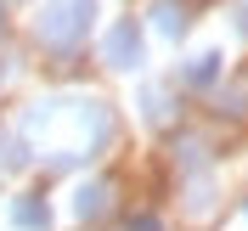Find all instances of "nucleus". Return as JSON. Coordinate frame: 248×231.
<instances>
[{
  "label": "nucleus",
  "mask_w": 248,
  "mask_h": 231,
  "mask_svg": "<svg viewBox=\"0 0 248 231\" xmlns=\"http://www.w3.org/2000/svg\"><path fill=\"white\" fill-rule=\"evenodd\" d=\"M85 17H91V0H57L51 17L40 23V34H46L51 46H74L79 34H85Z\"/></svg>",
  "instance_id": "obj_1"
},
{
  "label": "nucleus",
  "mask_w": 248,
  "mask_h": 231,
  "mask_svg": "<svg viewBox=\"0 0 248 231\" xmlns=\"http://www.w3.org/2000/svg\"><path fill=\"white\" fill-rule=\"evenodd\" d=\"M108 51H113V62H119V68H130V51H136V29H119L108 40Z\"/></svg>",
  "instance_id": "obj_2"
},
{
  "label": "nucleus",
  "mask_w": 248,
  "mask_h": 231,
  "mask_svg": "<svg viewBox=\"0 0 248 231\" xmlns=\"http://www.w3.org/2000/svg\"><path fill=\"white\" fill-rule=\"evenodd\" d=\"M17 226H46V209H40V203H17Z\"/></svg>",
  "instance_id": "obj_3"
},
{
  "label": "nucleus",
  "mask_w": 248,
  "mask_h": 231,
  "mask_svg": "<svg viewBox=\"0 0 248 231\" xmlns=\"http://www.w3.org/2000/svg\"><path fill=\"white\" fill-rule=\"evenodd\" d=\"M130 231H158V220H130Z\"/></svg>",
  "instance_id": "obj_4"
}]
</instances>
